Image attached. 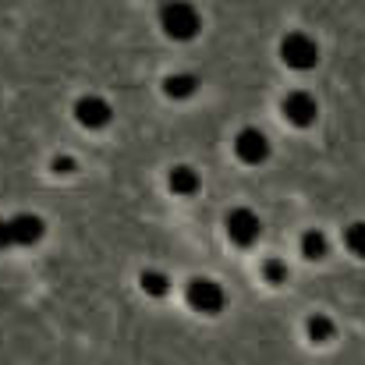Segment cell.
I'll return each mask as SVG.
<instances>
[{"label": "cell", "instance_id": "8992f818", "mask_svg": "<svg viewBox=\"0 0 365 365\" xmlns=\"http://www.w3.org/2000/svg\"><path fill=\"white\" fill-rule=\"evenodd\" d=\"M224 227H227V238L238 245V248L255 245L259 242V235H262V220H259L252 210H245V206H238V210H231V213H227Z\"/></svg>", "mask_w": 365, "mask_h": 365}, {"label": "cell", "instance_id": "52a82bcc", "mask_svg": "<svg viewBox=\"0 0 365 365\" xmlns=\"http://www.w3.org/2000/svg\"><path fill=\"white\" fill-rule=\"evenodd\" d=\"M235 153H238V160L248 163V167L266 163V160H269V135L259 131V128H242L238 138H235Z\"/></svg>", "mask_w": 365, "mask_h": 365}, {"label": "cell", "instance_id": "9c48e42d", "mask_svg": "<svg viewBox=\"0 0 365 365\" xmlns=\"http://www.w3.org/2000/svg\"><path fill=\"white\" fill-rule=\"evenodd\" d=\"M167 185H170L174 195H195L199 185H202V178H199V170H192V167H174V170L167 174Z\"/></svg>", "mask_w": 365, "mask_h": 365}, {"label": "cell", "instance_id": "3957f363", "mask_svg": "<svg viewBox=\"0 0 365 365\" xmlns=\"http://www.w3.org/2000/svg\"><path fill=\"white\" fill-rule=\"evenodd\" d=\"M46 224L36 213H18L0 220V248H18V245H36L43 238Z\"/></svg>", "mask_w": 365, "mask_h": 365}, {"label": "cell", "instance_id": "277c9868", "mask_svg": "<svg viewBox=\"0 0 365 365\" xmlns=\"http://www.w3.org/2000/svg\"><path fill=\"white\" fill-rule=\"evenodd\" d=\"M280 114H284V121L291 128H312L319 121V100L312 93H305V89H294V93H287L280 100Z\"/></svg>", "mask_w": 365, "mask_h": 365}, {"label": "cell", "instance_id": "6da1fadb", "mask_svg": "<svg viewBox=\"0 0 365 365\" xmlns=\"http://www.w3.org/2000/svg\"><path fill=\"white\" fill-rule=\"evenodd\" d=\"M280 61L291 71H312L319 64V43L309 32H287L280 39Z\"/></svg>", "mask_w": 365, "mask_h": 365}, {"label": "cell", "instance_id": "4fadbf2b", "mask_svg": "<svg viewBox=\"0 0 365 365\" xmlns=\"http://www.w3.org/2000/svg\"><path fill=\"white\" fill-rule=\"evenodd\" d=\"M262 280L273 284V287L287 284V266H284L280 259H266V262H262Z\"/></svg>", "mask_w": 365, "mask_h": 365}, {"label": "cell", "instance_id": "7c38bea8", "mask_svg": "<svg viewBox=\"0 0 365 365\" xmlns=\"http://www.w3.org/2000/svg\"><path fill=\"white\" fill-rule=\"evenodd\" d=\"M138 284H142V291H145L149 298H163V294L170 291V280H167V273H160V269H142Z\"/></svg>", "mask_w": 365, "mask_h": 365}, {"label": "cell", "instance_id": "5bb4252c", "mask_svg": "<svg viewBox=\"0 0 365 365\" xmlns=\"http://www.w3.org/2000/svg\"><path fill=\"white\" fill-rule=\"evenodd\" d=\"M53 170H57V174H68V170H75V163H71L68 156H61V160H53Z\"/></svg>", "mask_w": 365, "mask_h": 365}, {"label": "cell", "instance_id": "30bf717a", "mask_svg": "<svg viewBox=\"0 0 365 365\" xmlns=\"http://www.w3.org/2000/svg\"><path fill=\"white\" fill-rule=\"evenodd\" d=\"M195 89H199V78L192 71H174L170 78H163V93L170 100H188Z\"/></svg>", "mask_w": 365, "mask_h": 365}, {"label": "cell", "instance_id": "8fae6325", "mask_svg": "<svg viewBox=\"0 0 365 365\" xmlns=\"http://www.w3.org/2000/svg\"><path fill=\"white\" fill-rule=\"evenodd\" d=\"M305 334H309L312 344H327V341L337 337V327H334V319H330L327 312H316V316L305 319Z\"/></svg>", "mask_w": 365, "mask_h": 365}, {"label": "cell", "instance_id": "5b68a950", "mask_svg": "<svg viewBox=\"0 0 365 365\" xmlns=\"http://www.w3.org/2000/svg\"><path fill=\"white\" fill-rule=\"evenodd\" d=\"M188 305H192L195 312L217 316V312H224V305H227V294H224V287H220L217 280H210V277H199V280H192V284H188Z\"/></svg>", "mask_w": 365, "mask_h": 365}, {"label": "cell", "instance_id": "ba28073f", "mask_svg": "<svg viewBox=\"0 0 365 365\" xmlns=\"http://www.w3.org/2000/svg\"><path fill=\"white\" fill-rule=\"evenodd\" d=\"M110 118H114V110H110V103L103 96H82L75 103V121L82 128H89V131H100Z\"/></svg>", "mask_w": 365, "mask_h": 365}, {"label": "cell", "instance_id": "7a4b0ae2", "mask_svg": "<svg viewBox=\"0 0 365 365\" xmlns=\"http://www.w3.org/2000/svg\"><path fill=\"white\" fill-rule=\"evenodd\" d=\"M160 25H163V32H167L170 39H192V36L202 29V18H199V11H195L192 4L170 0V4H163V11H160Z\"/></svg>", "mask_w": 365, "mask_h": 365}]
</instances>
